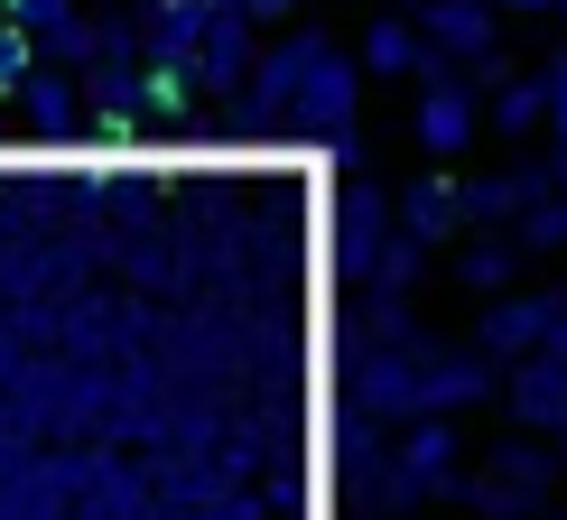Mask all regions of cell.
Segmentation results:
<instances>
[{
  "label": "cell",
  "instance_id": "29",
  "mask_svg": "<svg viewBox=\"0 0 567 520\" xmlns=\"http://www.w3.org/2000/svg\"><path fill=\"white\" fill-rule=\"evenodd\" d=\"M0 10H10V0H0Z\"/></svg>",
  "mask_w": 567,
  "mask_h": 520
},
{
  "label": "cell",
  "instance_id": "1",
  "mask_svg": "<svg viewBox=\"0 0 567 520\" xmlns=\"http://www.w3.org/2000/svg\"><path fill=\"white\" fill-rule=\"evenodd\" d=\"M558 475H567L558 446L512 437V446L484 456V475H465V511H484V520H539V502L558 492Z\"/></svg>",
  "mask_w": 567,
  "mask_h": 520
},
{
  "label": "cell",
  "instance_id": "28",
  "mask_svg": "<svg viewBox=\"0 0 567 520\" xmlns=\"http://www.w3.org/2000/svg\"><path fill=\"white\" fill-rule=\"evenodd\" d=\"M558 19H567V0H558Z\"/></svg>",
  "mask_w": 567,
  "mask_h": 520
},
{
  "label": "cell",
  "instance_id": "24",
  "mask_svg": "<svg viewBox=\"0 0 567 520\" xmlns=\"http://www.w3.org/2000/svg\"><path fill=\"white\" fill-rule=\"evenodd\" d=\"M549 446H558V456H567V428H558V437H549Z\"/></svg>",
  "mask_w": 567,
  "mask_h": 520
},
{
  "label": "cell",
  "instance_id": "2",
  "mask_svg": "<svg viewBox=\"0 0 567 520\" xmlns=\"http://www.w3.org/2000/svg\"><path fill=\"white\" fill-rule=\"evenodd\" d=\"M353 122H363V56H344L336 38H317L307 84H298V131L307 139H353Z\"/></svg>",
  "mask_w": 567,
  "mask_h": 520
},
{
  "label": "cell",
  "instance_id": "19",
  "mask_svg": "<svg viewBox=\"0 0 567 520\" xmlns=\"http://www.w3.org/2000/svg\"><path fill=\"white\" fill-rule=\"evenodd\" d=\"M0 19H19L29 38H47V29H65V19H75V0H10Z\"/></svg>",
  "mask_w": 567,
  "mask_h": 520
},
{
  "label": "cell",
  "instance_id": "14",
  "mask_svg": "<svg viewBox=\"0 0 567 520\" xmlns=\"http://www.w3.org/2000/svg\"><path fill=\"white\" fill-rule=\"evenodd\" d=\"M205 19H215V0H158L150 10V65H196Z\"/></svg>",
  "mask_w": 567,
  "mask_h": 520
},
{
  "label": "cell",
  "instance_id": "16",
  "mask_svg": "<svg viewBox=\"0 0 567 520\" xmlns=\"http://www.w3.org/2000/svg\"><path fill=\"white\" fill-rule=\"evenodd\" d=\"M363 65L372 75H429V38H419L410 19H372L363 29Z\"/></svg>",
  "mask_w": 567,
  "mask_h": 520
},
{
  "label": "cell",
  "instance_id": "25",
  "mask_svg": "<svg viewBox=\"0 0 567 520\" xmlns=\"http://www.w3.org/2000/svg\"><path fill=\"white\" fill-rule=\"evenodd\" d=\"M539 520H567V511H539Z\"/></svg>",
  "mask_w": 567,
  "mask_h": 520
},
{
  "label": "cell",
  "instance_id": "11",
  "mask_svg": "<svg viewBox=\"0 0 567 520\" xmlns=\"http://www.w3.org/2000/svg\"><path fill=\"white\" fill-rule=\"evenodd\" d=\"M10 103H19V122H29L38 139H93V112H84V84L65 75V65H38V75L19 84Z\"/></svg>",
  "mask_w": 567,
  "mask_h": 520
},
{
  "label": "cell",
  "instance_id": "6",
  "mask_svg": "<svg viewBox=\"0 0 567 520\" xmlns=\"http://www.w3.org/2000/svg\"><path fill=\"white\" fill-rule=\"evenodd\" d=\"M437 344H372L353 363V409L363 418H419V372H429Z\"/></svg>",
  "mask_w": 567,
  "mask_h": 520
},
{
  "label": "cell",
  "instance_id": "23",
  "mask_svg": "<svg viewBox=\"0 0 567 520\" xmlns=\"http://www.w3.org/2000/svg\"><path fill=\"white\" fill-rule=\"evenodd\" d=\"M558 353H567V306H558Z\"/></svg>",
  "mask_w": 567,
  "mask_h": 520
},
{
  "label": "cell",
  "instance_id": "17",
  "mask_svg": "<svg viewBox=\"0 0 567 520\" xmlns=\"http://www.w3.org/2000/svg\"><path fill=\"white\" fill-rule=\"evenodd\" d=\"M38 56H47V46H38L29 29H19V19H0V103H10V93L38 75Z\"/></svg>",
  "mask_w": 567,
  "mask_h": 520
},
{
  "label": "cell",
  "instance_id": "3",
  "mask_svg": "<svg viewBox=\"0 0 567 520\" xmlns=\"http://www.w3.org/2000/svg\"><path fill=\"white\" fill-rule=\"evenodd\" d=\"M558 306H567V289H503V298H484V316H475V344L493 353V363L549 353V344H558Z\"/></svg>",
  "mask_w": 567,
  "mask_h": 520
},
{
  "label": "cell",
  "instance_id": "10",
  "mask_svg": "<svg viewBox=\"0 0 567 520\" xmlns=\"http://www.w3.org/2000/svg\"><path fill=\"white\" fill-rule=\"evenodd\" d=\"M251 10L243 0H215V19H205V46H196V65H186V75H196L205 93H243L251 84Z\"/></svg>",
  "mask_w": 567,
  "mask_h": 520
},
{
  "label": "cell",
  "instance_id": "4",
  "mask_svg": "<svg viewBox=\"0 0 567 520\" xmlns=\"http://www.w3.org/2000/svg\"><path fill=\"white\" fill-rule=\"evenodd\" d=\"M465 409H503V363L484 344L429 353V372H419V418H465Z\"/></svg>",
  "mask_w": 567,
  "mask_h": 520
},
{
  "label": "cell",
  "instance_id": "26",
  "mask_svg": "<svg viewBox=\"0 0 567 520\" xmlns=\"http://www.w3.org/2000/svg\"><path fill=\"white\" fill-rule=\"evenodd\" d=\"M0 131H10V112H0Z\"/></svg>",
  "mask_w": 567,
  "mask_h": 520
},
{
  "label": "cell",
  "instance_id": "7",
  "mask_svg": "<svg viewBox=\"0 0 567 520\" xmlns=\"http://www.w3.org/2000/svg\"><path fill=\"white\" fill-rule=\"evenodd\" d=\"M503 409L522 418L530 437H558L567 428V353H522V363H503Z\"/></svg>",
  "mask_w": 567,
  "mask_h": 520
},
{
  "label": "cell",
  "instance_id": "12",
  "mask_svg": "<svg viewBox=\"0 0 567 520\" xmlns=\"http://www.w3.org/2000/svg\"><path fill=\"white\" fill-rule=\"evenodd\" d=\"M522 232H512V223H493V232H465V242H456V279H465V289H484V298H503L512 289V279H522Z\"/></svg>",
  "mask_w": 567,
  "mask_h": 520
},
{
  "label": "cell",
  "instance_id": "15",
  "mask_svg": "<svg viewBox=\"0 0 567 520\" xmlns=\"http://www.w3.org/2000/svg\"><path fill=\"white\" fill-rule=\"evenodd\" d=\"M484 122L503 131V139L549 131V84H539V75H503V84H493V103H484Z\"/></svg>",
  "mask_w": 567,
  "mask_h": 520
},
{
  "label": "cell",
  "instance_id": "22",
  "mask_svg": "<svg viewBox=\"0 0 567 520\" xmlns=\"http://www.w3.org/2000/svg\"><path fill=\"white\" fill-rule=\"evenodd\" d=\"M503 10H558V0H503Z\"/></svg>",
  "mask_w": 567,
  "mask_h": 520
},
{
  "label": "cell",
  "instance_id": "20",
  "mask_svg": "<svg viewBox=\"0 0 567 520\" xmlns=\"http://www.w3.org/2000/svg\"><path fill=\"white\" fill-rule=\"evenodd\" d=\"M539 84H549V131H558V158H567V56L539 65Z\"/></svg>",
  "mask_w": 567,
  "mask_h": 520
},
{
  "label": "cell",
  "instance_id": "8",
  "mask_svg": "<svg viewBox=\"0 0 567 520\" xmlns=\"http://www.w3.org/2000/svg\"><path fill=\"white\" fill-rule=\"evenodd\" d=\"M493 10H503V0H429V10H419V38H429V75L437 65H484L493 56Z\"/></svg>",
  "mask_w": 567,
  "mask_h": 520
},
{
  "label": "cell",
  "instance_id": "5",
  "mask_svg": "<svg viewBox=\"0 0 567 520\" xmlns=\"http://www.w3.org/2000/svg\"><path fill=\"white\" fill-rule=\"evenodd\" d=\"M484 103H493V93H484L475 75H456V65H437V75L419 84V149H429V158H456L465 139L484 131Z\"/></svg>",
  "mask_w": 567,
  "mask_h": 520
},
{
  "label": "cell",
  "instance_id": "21",
  "mask_svg": "<svg viewBox=\"0 0 567 520\" xmlns=\"http://www.w3.org/2000/svg\"><path fill=\"white\" fill-rule=\"evenodd\" d=\"M243 10H251V19H289L298 0H243Z\"/></svg>",
  "mask_w": 567,
  "mask_h": 520
},
{
  "label": "cell",
  "instance_id": "13",
  "mask_svg": "<svg viewBox=\"0 0 567 520\" xmlns=\"http://www.w3.org/2000/svg\"><path fill=\"white\" fill-rule=\"evenodd\" d=\"M400 223L419 232V242H446V232H465V177H419L410 196H400Z\"/></svg>",
  "mask_w": 567,
  "mask_h": 520
},
{
  "label": "cell",
  "instance_id": "27",
  "mask_svg": "<svg viewBox=\"0 0 567 520\" xmlns=\"http://www.w3.org/2000/svg\"><path fill=\"white\" fill-rule=\"evenodd\" d=\"M140 10H158V0H140Z\"/></svg>",
  "mask_w": 567,
  "mask_h": 520
},
{
  "label": "cell",
  "instance_id": "9",
  "mask_svg": "<svg viewBox=\"0 0 567 520\" xmlns=\"http://www.w3.org/2000/svg\"><path fill=\"white\" fill-rule=\"evenodd\" d=\"M307 56H317V29H298V38H279L261 65H251V84H243V103H251V122L261 131H298V84H307Z\"/></svg>",
  "mask_w": 567,
  "mask_h": 520
},
{
  "label": "cell",
  "instance_id": "18",
  "mask_svg": "<svg viewBox=\"0 0 567 520\" xmlns=\"http://www.w3.org/2000/svg\"><path fill=\"white\" fill-rule=\"evenodd\" d=\"M372 344H429L410 325V298H372Z\"/></svg>",
  "mask_w": 567,
  "mask_h": 520
}]
</instances>
